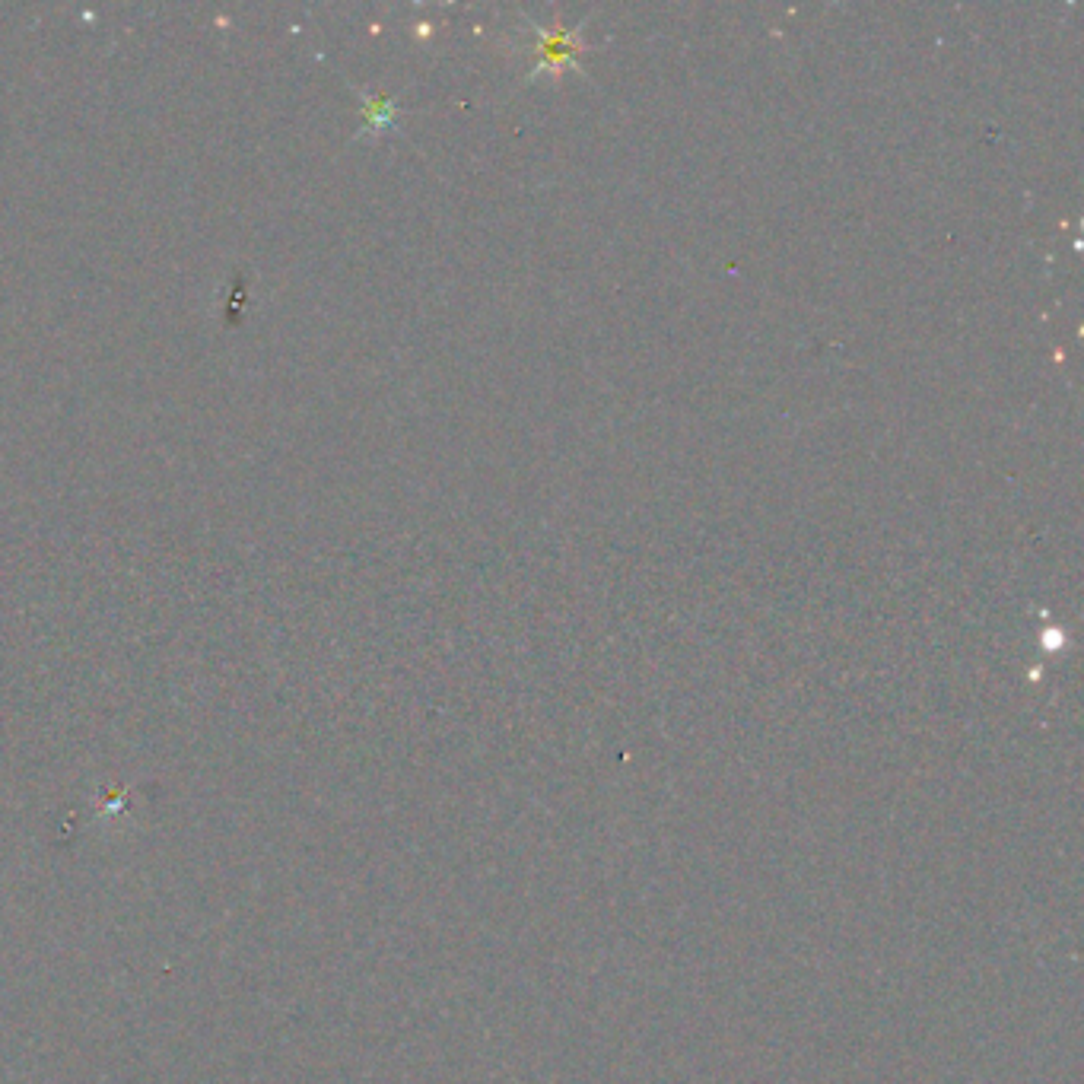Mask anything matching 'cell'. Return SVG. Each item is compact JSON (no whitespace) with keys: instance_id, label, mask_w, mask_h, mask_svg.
<instances>
[{"instance_id":"6da1fadb","label":"cell","mask_w":1084,"mask_h":1084,"mask_svg":"<svg viewBox=\"0 0 1084 1084\" xmlns=\"http://www.w3.org/2000/svg\"><path fill=\"white\" fill-rule=\"evenodd\" d=\"M544 61L538 70H550V74H557L560 70V61H573L579 45H573V35L570 32H554V35H544Z\"/></svg>"}]
</instances>
